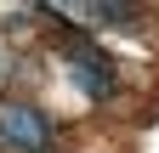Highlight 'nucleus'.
Returning a JSON list of instances; mask_svg holds the SVG:
<instances>
[{
	"label": "nucleus",
	"mask_w": 159,
	"mask_h": 153,
	"mask_svg": "<svg viewBox=\"0 0 159 153\" xmlns=\"http://www.w3.org/2000/svg\"><path fill=\"white\" fill-rule=\"evenodd\" d=\"M63 63H68V80L85 91L91 102H108V97H119V68L108 63V51L97 46V40H85V34H68Z\"/></svg>",
	"instance_id": "1"
},
{
	"label": "nucleus",
	"mask_w": 159,
	"mask_h": 153,
	"mask_svg": "<svg viewBox=\"0 0 159 153\" xmlns=\"http://www.w3.org/2000/svg\"><path fill=\"white\" fill-rule=\"evenodd\" d=\"M0 153H51V119L34 102H0Z\"/></svg>",
	"instance_id": "2"
}]
</instances>
